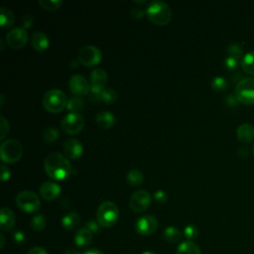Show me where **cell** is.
Wrapping results in <instances>:
<instances>
[{
  "instance_id": "obj_13",
  "label": "cell",
  "mask_w": 254,
  "mask_h": 254,
  "mask_svg": "<svg viewBox=\"0 0 254 254\" xmlns=\"http://www.w3.org/2000/svg\"><path fill=\"white\" fill-rule=\"evenodd\" d=\"M68 86L70 91L76 96L86 95L90 90V86L87 79L83 75L77 73L70 76Z\"/></svg>"
},
{
  "instance_id": "obj_10",
  "label": "cell",
  "mask_w": 254,
  "mask_h": 254,
  "mask_svg": "<svg viewBox=\"0 0 254 254\" xmlns=\"http://www.w3.org/2000/svg\"><path fill=\"white\" fill-rule=\"evenodd\" d=\"M151 202V195L145 190H139L135 191L129 200V206L134 212L145 211Z\"/></svg>"
},
{
  "instance_id": "obj_30",
  "label": "cell",
  "mask_w": 254,
  "mask_h": 254,
  "mask_svg": "<svg viewBox=\"0 0 254 254\" xmlns=\"http://www.w3.org/2000/svg\"><path fill=\"white\" fill-rule=\"evenodd\" d=\"M31 227L35 231H42L46 227V218L43 214H36L31 219Z\"/></svg>"
},
{
  "instance_id": "obj_45",
  "label": "cell",
  "mask_w": 254,
  "mask_h": 254,
  "mask_svg": "<svg viewBox=\"0 0 254 254\" xmlns=\"http://www.w3.org/2000/svg\"><path fill=\"white\" fill-rule=\"evenodd\" d=\"M28 254H48V252L43 247H34L30 249Z\"/></svg>"
},
{
  "instance_id": "obj_35",
  "label": "cell",
  "mask_w": 254,
  "mask_h": 254,
  "mask_svg": "<svg viewBox=\"0 0 254 254\" xmlns=\"http://www.w3.org/2000/svg\"><path fill=\"white\" fill-rule=\"evenodd\" d=\"M184 234L190 241L192 239H195L198 236V229L195 225L189 224L186 226V228L184 230Z\"/></svg>"
},
{
  "instance_id": "obj_20",
  "label": "cell",
  "mask_w": 254,
  "mask_h": 254,
  "mask_svg": "<svg viewBox=\"0 0 254 254\" xmlns=\"http://www.w3.org/2000/svg\"><path fill=\"white\" fill-rule=\"evenodd\" d=\"M96 124L101 128H110L115 123L114 115L109 111H100L95 117Z\"/></svg>"
},
{
  "instance_id": "obj_37",
  "label": "cell",
  "mask_w": 254,
  "mask_h": 254,
  "mask_svg": "<svg viewBox=\"0 0 254 254\" xmlns=\"http://www.w3.org/2000/svg\"><path fill=\"white\" fill-rule=\"evenodd\" d=\"M0 125H1V135H0V139L3 140L7 134L9 133V123L6 120V118L4 116H0Z\"/></svg>"
},
{
  "instance_id": "obj_14",
  "label": "cell",
  "mask_w": 254,
  "mask_h": 254,
  "mask_svg": "<svg viewBox=\"0 0 254 254\" xmlns=\"http://www.w3.org/2000/svg\"><path fill=\"white\" fill-rule=\"evenodd\" d=\"M107 81V74L103 68H94L90 73V89L102 91Z\"/></svg>"
},
{
  "instance_id": "obj_4",
  "label": "cell",
  "mask_w": 254,
  "mask_h": 254,
  "mask_svg": "<svg viewBox=\"0 0 254 254\" xmlns=\"http://www.w3.org/2000/svg\"><path fill=\"white\" fill-rule=\"evenodd\" d=\"M66 102L67 100L64 92L58 88L49 89L43 96L44 107L52 113L62 111L66 106Z\"/></svg>"
},
{
  "instance_id": "obj_44",
  "label": "cell",
  "mask_w": 254,
  "mask_h": 254,
  "mask_svg": "<svg viewBox=\"0 0 254 254\" xmlns=\"http://www.w3.org/2000/svg\"><path fill=\"white\" fill-rule=\"evenodd\" d=\"M9 178H10V170L6 166L2 165L1 166V180L4 182V181H7Z\"/></svg>"
},
{
  "instance_id": "obj_22",
  "label": "cell",
  "mask_w": 254,
  "mask_h": 254,
  "mask_svg": "<svg viewBox=\"0 0 254 254\" xmlns=\"http://www.w3.org/2000/svg\"><path fill=\"white\" fill-rule=\"evenodd\" d=\"M79 222H80V216L74 211L68 212L62 218V225L66 230L74 229L79 224Z\"/></svg>"
},
{
  "instance_id": "obj_43",
  "label": "cell",
  "mask_w": 254,
  "mask_h": 254,
  "mask_svg": "<svg viewBox=\"0 0 254 254\" xmlns=\"http://www.w3.org/2000/svg\"><path fill=\"white\" fill-rule=\"evenodd\" d=\"M144 14H145V12H144L142 9H140V8H133V9L131 10V12H130L131 17H132L133 19H135V20L141 19V18L144 16Z\"/></svg>"
},
{
  "instance_id": "obj_49",
  "label": "cell",
  "mask_w": 254,
  "mask_h": 254,
  "mask_svg": "<svg viewBox=\"0 0 254 254\" xmlns=\"http://www.w3.org/2000/svg\"><path fill=\"white\" fill-rule=\"evenodd\" d=\"M0 239H1V248L4 247V243H5V238H4V235L3 234H0Z\"/></svg>"
},
{
  "instance_id": "obj_2",
  "label": "cell",
  "mask_w": 254,
  "mask_h": 254,
  "mask_svg": "<svg viewBox=\"0 0 254 254\" xmlns=\"http://www.w3.org/2000/svg\"><path fill=\"white\" fill-rule=\"evenodd\" d=\"M148 18L156 25H167L172 18V11L170 6L161 0L151 1L146 9Z\"/></svg>"
},
{
  "instance_id": "obj_23",
  "label": "cell",
  "mask_w": 254,
  "mask_h": 254,
  "mask_svg": "<svg viewBox=\"0 0 254 254\" xmlns=\"http://www.w3.org/2000/svg\"><path fill=\"white\" fill-rule=\"evenodd\" d=\"M242 69L249 74L254 75V50L247 52L241 59Z\"/></svg>"
},
{
  "instance_id": "obj_39",
  "label": "cell",
  "mask_w": 254,
  "mask_h": 254,
  "mask_svg": "<svg viewBox=\"0 0 254 254\" xmlns=\"http://www.w3.org/2000/svg\"><path fill=\"white\" fill-rule=\"evenodd\" d=\"M22 25H23V28L27 29V28H30L33 26V23H34V17L33 15L31 14H27V15H24L22 17Z\"/></svg>"
},
{
  "instance_id": "obj_24",
  "label": "cell",
  "mask_w": 254,
  "mask_h": 254,
  "mask_svg": "<svg viewBox=\"0 0 254 254\" xmlns=\"http://www.w3.org/2000/svg\"><path fill=\"white\" fill-rule=\"evenodd\" d=\"M14 20H15V17H14L13 12L9 8L2 6L0 9V25H1V27L4 29L9 28L14 23Z\"/></svg>"
},
{
  "instance_id": "obj_29",
  "label": "cell",
  "mask_w": 254,
  "mask_h": 254,
  "mask_svg": "<svg viewBox=\"0 0 254 254\" xmlns=\"http://www.w3.org/2000/svg\"><path fill=\"white\" fill-rule=\"evenodd\" d=\"M118 98L117 92L111 87H105L101 92V100L107 104L114 103Z\"/></svg>"
},
{
  "instance_id": "obj_6",
  "label": "cell",
  "mask_w": 254,
  "mask_h": 254,
  "mask_svg": "<svg viewBox=\"0 0 254 254\" xmlns=\"http://www.w3.org/2000/svg\"><path fill=\"white\" fill-rule=\"evenodd\" d=\"M23 154V147L18 140L8 139L2 142L0 147L1 160L6 163L17 162Z\"/></svg>"
},
{
  "instance_id": "obj_31",
  "label": "cell",
  "mask_w": 254,
  "mask_h": 254,
  "mask_svg": "<svg viewBox=\"0 0 254 254\" xmlns=\"http://www.w3.org/2000/svg\"><path fill=\"white\" fill-rule=\"evenodd\" d=\"M43 138L45 142L52 143L59 138V130L55 127H48L43 131Z\"/></svg>"
},
{
  "instance_id": "obj_40",
  "label": "cell",
  "mask_w": 254,
  "mask_h": 254,
  "mask_svg": "<svg viewBox=\"0 0 254 254\" xmlns=\"http://www.w3.org/2000/svg\"><path fill=\"white\" fill-rule=\"evenodd\" d=\"M101 92L102 91H97V90H93V89H90L89 90V99L90 101H92L93 103H98L99 101H102L101 100Z\"/></svg>"
},
{
  "instance_id": "obj_17",
  "label": "cell",
  "mask_w": 254,
  "mask_h": 254,
  "mask_svg": "<svg viewBox=\"0 0 254 254\" xmlns=\"http://www.w3.org/2000/svg\"><path fill=\"white\" fill-rule=\"evenodd\" d=\"M16 222V217L14 212L4 206L0 210V227L2 230H10L14 227Z\"/></svg>"
},
{
  "instance_id": "obj_50",
  "label": "cell",
  "mask_w": 254,
  "mask_h": 254,
  "mask_svg": "<svg viewBox=\"0 0 254 254\" xmlns=\"http://www.w3.org/2000/svg\"><path fill=\"white\" fill-rule=\"evenodd\" d=\"M142 254H157V253H155L153 251H146V252H143Z\"/></svg>"
},
{
  "instance_id": "obj_19",
  "label": "cell",
  "mask_w": 254,
  "mask_h": 254,
  "mask_svg": "<svg viewBox=\"0 0 254 254\" xmlns=\"http://www.w3.org/2000/svg\"><path fill=\"white\" fill-rule=\"evenodd\" d=\"M50 41L48 36L41 31H36L32 35L31 39V45L32 47L37 51H44L49 47Z\"/></svg>"
},
{
  "instance_id": "obj_9",
  "label": "cell",
  "mask_w": 254,
  "mask_h": 254,
  "mask_svg": "<svg viewBox=\"0 0 254 254\" xmlns=\"http://www.w3.org/2000/svg\"><path fill=\"white\" fill-rule=\"evenodd\" d=\"M101 60V53L99 49L92 45L83 46L77 56V61L83 65L91 66L98 64Z\"/></svg>"
},
{
  "instance_id": "obj_15",
  "label": "cell",
  "mask_w": 254,
  "mask_h": 254,
  "mask_svg": "<svg viewBox=\"0 0 254 254\" xmlns=\"http://www.w3.org/2000/svg\"><path fill=\"white\" fill-rule=\"evenodd\" d=\"M82 145L81 143L73 138L67 139L64 143V151L67 158L71 160H76L82 154Z\"/></svg>"
},
{
  "instance_id": "obj_25",
  "label": "cell",
  "mask_w": 254,
  "mask_h": 254,
  "mask_svg": "<svg viewBox=\"0 0 254 254\" xmlns=\"http://www.w3.org/2000/svg\"><path fill=\"white\" fill-rule=\"evenodd\" d=\"M177 254H201V253H200L199 247L195 243L188 240V241L182 242L179 245L177 249Z\"/></svg>"
},
{
  "instance_id": "obj_32",
  "label": "cell",
  "mask_w": 254,
  "mask_h": 254,
  "mask_svg": "<svg viewBox=\"0 0 254 254\" xmlns=\"http://www.w3.org/2000/svg\"><path fill=\"white\" fill-rule=\"evenodd\" d=\"M211 87L217 91L225 90L228 87V81L222 76H215L211 80Z\"/></svg>"
},
{
  "instance_id": "obj_41",
  "label": "cell",
  "mask_w": 254,
  "mask_h": 254,
  "mask_svg": "<svg viewBox=\"0 0 254 254\" xmlns=\"http://www.w3.org/2000/svg\"><path fill=\"white\" fill-rule=\"evenodd\" d=\"M85 227L90 230L91 232H98L99 231V228H100V225L98 222L94 221V220H88L86 223H85Z\"/></svg>"
},
{
  "instance_id": "obj_51",
  "label": "cell",
  "mask_w": 254,
  "mask_h": 254,
  "mask_svg": "<svg viewBox=\"0 0 254 254\" xmlns=\"http://www.w3.org/2000/svg\"><path fill=\"white\" fill-rule=\"evenodd\" d=\"M0 44H1V50L3 49V41H2V39H0Z\"/></svg>"
},
{
  "instance_id": "obj_46",
  "label": "cell",
  "mask_w": 254,
  "mask_h": 254,
  "mask_svg": "<svg viewBox=\"0 0 254 254\" xmlns=\"http://www.w3.org/2000/svg\"><path fill=\"white\" fill-rule=\"evenodd\" d=\"M237 101H238L237 98H236L235 96H233L232 94H229V95L226 97V103H227L228 105H230V106L236 105Z\"/></svg>"
},
{
  "instance_id": "obj_26",
  "label": "cell",
  "mask_w": 254,
  "mask_h": 254,
  "mask_svg": "<svg viewBox=\"0 0 254 254\" xmlns=\"http://www.w3.org/2000/svg\"><path fill=\"white\" fill-rule=\"evenodd\" d=\"M164 238L168 242L175 243L181 240L182 238V232L179 228L175 226H169L164 230Z\"/></svg>"
},
{
  "instance_id": "obj_36",
  "label": "cell",
  "mask_w": 254,
  "mask_h": 254,
  "mask_svg": "<svg viewBox=\"0 0 254 254\" xmlns=\"http://www.w3.org/2000/svg\"><path fill=\"white\" fill-rule=\"evenodd\" d=\"M224 64L228 69H236L238 64H239V59L231 57V56H227L225 58L224 61Z\"/></svg>"
},
{
  "instance_id": "obj_27",
  "label": "cell",
  "mask_w": 254,
  "mask_h": 254,
  "mask_svg": "<svg viewBox=\"0 0 254 254\" xmlns=\"http://www.w3.org/2000/svg\"><path fill=\"white\" fill-rule=\"evenodd\" d=\"M84 105H85V103H84L83 99L80 98L79 96L69 97L66 102L67 110L74 112V113H78V111L82 110L84 108Z\"/></svg>"
},
{
  "instance_id": "obj_34",
  "label": "cell",
  "mask_w": 254,
  "mask_h": 254,
  "mask_svg": "<svg viewBox=\"0 0 254 254\" xmlns=\"http://www.w3.org/2000/svg\"><path fill=\"white\" fill-rule=\"evenodd\" d=\"M227 54H228V56L240 59V57L243 55V49H242V47L239 44L232 43L231 45L228 46Z\"/></svg>"
},
{
  "instance_id": "obj_1",
  "label": "cell",
  "mask_w": 254,
  "mask_h": 254,
  "mask_svg": "<svg viewBox=\"0 0 254 254\" xmlns=\"http://www.w3.org/2000/svg\"><path fill=\"white\" fill-rule=\"evenodd\" d=\"M44 166L48 176L58 181L68 178L72 171L69 161L58 152L49 154L45 159Z\"/></svg>"
},
{
  "instance_id": "obj_5",
  "label": "cell",
  "mask_w": 254,
  "mask_h": 254,
  "mask_svg": "<svg viewBox=\"0 0 254 254\" xmlns=\"http://www.w3.org/2000/svg\"><path fill=\"white\" fill-rule=\"evenodd\" d=\"M235 97L239 102L245 104L254 103V77L246 76L241 78L235 87Z\"/></svg>"
},
{
  "instance_id": "obj_8",
  "label": "cell",
  "mask_w": 254,
  "mask_h": 254,
  "mask_svg": "<svg viewBox=\"0 0 254 254\" xmlns=\"http://www.w3.org/2000/svg\"><path fill=\"white\" fill-rule=\"evenodd\" d=\"M61 126L65 133L76 134L79 131H81L84 126L83 116L79 113L70 112L62 119Z\"/></svg>"
},
{
  "instance_id": "obj_12",
  "label": "cell",
  "mask_w": 254,
  "mask_h": 254,
  "mask_svg": "<svg viewBox=\"0 0 254 254\" xmlns=\"http://www.w3.org/2000/svg\"><path fill=\"white\" fill-rule=\"evenodd\" d=\"M157 227V218L150 214L141 216L135 223V229L141 235H150L156 231Z\"/></svg>"
},
{
  "instance_id": "obj_48",
  "label": "cell",
  "mask_w": 254,
  "mask_h": 254,
  "mask_svg": "<svg viewBox=\"0 0 254 254\" xmlns=\"http://www.w3.org/2000/svg\"><path fill=\"white\" fill-rule=\"evenodd\" d=\"M82 254H103V253L100 250H98V249H89V250L85 251Z\"/></svg>"
},
{
  "instance_id": "obj_3",
  "label": "cell",
  "mask_w": 254,
  "mask_h": 254,
  "mask_svg": "<svg viewBox=\"0 0 254 254\" xmlns=\"http://www.w3.org/2000/svg\"><path fill=\"white\" fill-rule=\"evenodd\" d=\"M118 217L119 209L113 201L106 200L99 204L96 211V219L100 226L110 227L116 223Z\"/></svg>"
},
{
  "instance_id": "obj_52",
  "label": "cell",
  "mask_w": 254,
  "mask_h": 254,
  "mask_svg": "<svg viewBox=\"0 0 254 254\" xmlns=\"http://www.w3.org/2000/svg\"><path fill=\"white\" fill-rule=\"evenodd\" d=\"M253 151H254V145H253Z\"/></svg>"
},
{
  "instance_id": "obj_28",
  "label": "cell",
  "mask_w": 254,
  "mask_h": 254,
  "mask_svg": "<svg viewBox=\"0 0 254 254\" xmlns=\"http://www.w3.org/2000/svg\"><path fill=\"white\" fill-rule=\"evenodd\" d=\"M126 180L131 186H139L144 181L143 173L137 169H132L128 172L126 176Z\"/></svg>"
},
{
  "instance_id": "obj_21",
  "label": "cell",
  "mask_w": 254,
  "mask_h": 254,
  "mask_svg": "<svg viewBox=\"0 0 254 254\" xmlns=\"http://www.w3.org/2000/svg\"><path fill=\"white\" fill-rule=\"evenodd\" d=\"M92 239V232L86 227L80 228L77 230L74 236V242L79 247H85L90 244Z\"/></svg>"
},
{
  "instance_id": "obj_11",
  "label": "cell",
  "mask_w": 254,
  "mask_h": 254,
  "mask_svg": "<svg viewBox=\"0 0 254 254\" xmlns=\"http://www.w3.org/2000/svg\"><path fill=\"white\" fill-rule=\"evenodd\" d=\"M28 40V33L25 28L15 27L6 34V42L12 49H21Z\"/></svg>"
},
{
  "instance_id": "obj_47",
  "label": "cell",
  "mask_w": 254,
  "mask_h": 254,
  "mask_svg": "<svg viewBox=\"0 0 254 254\" xmlns=\"http://www.w3.org/2000/svg\"><path fill=\"white\" fill-rule=\"evenodd\" d=\"M64 254H80V253H79L76 249L69 247V248L65 249V251L64 252Z\"/></svg>"
},
{
  "instance_id": "obj_38",
  "label": "cell",
  "mask_w": 254,
  "mask_h": 254,
  "mask_svg": "<svg viewBox=\"0 0 254 254\" xmlns=\"http://www.w3.org/2000/svg\"><path fill=\"white\" fill-rule=\"evenodd\" d=\"M154 198L159 203H165L167 201V199H168V196H167V194H166V192L164 190H157L154 193Z\"/></svg>"
},
{
  "instance_id": "obj_33",
  "label": "cell",
  "mask_w": 254,
  "mask_h": 254,
  "mask_svg": "<svg viewBox=\"0 0 254 254\" xmlns=\"http://www.w3.org/2000/svg\"><path fill=\"white\" fill-rule=\"evenodd\" d=\"M62 3H63L62 0H39L38 1V4L47 10L58 9Z\"/></svg>"
},
{
  "instance_id": "obj_7",
  "label": "cell",
  "mask_w": 254,
  "mask_h": 254,
  "mask_svg": "<svg viewBox=\"0 0 254 254\" xmlns=\"http://www.w3.org/2000/svg\"><path fill=\"white\" fill-rule=\"evenodd\" d=\"M15 201L18 207L26 212H35L41 205L39 196L31 190L20 191L17 194Z\"/></svg>"
},
{
  "instance_id": "obj_16",
  "label": "cell",
  "mask_w": 254,
  "mask_h": 254,
  "mask_svg": "<svg viewBox=\"0 0 254 254\" xmlns=\"http://www.w3.org/2000/svg\"><path fill=\"white\" fill-rule=\"evenodd\" d=\"M40 193L43 198L53 200L61 193V187L54 182H44L39 188Z\"/></svg>"
},
{
  "instance_id": "obj_18",
  "label": "cell",
  "mask_w": 254,
  "mask_h": 254,
  "mask_svg": "<svg viewBox=\"0 0 254 254\" xmlns=\"http://www.w3.org/2000/svg\"><path fill=\"white\" fill-rule=\"evenodd\" d=\"M237 138L242 143H249L254 139V127L250 123H242L236 129Z\"/></svg>"
},
{
  "instance_id": "obj_42",
  "label": "cell",
  "mask_w": 254,
  "mask_h": 254,
  "mask_svg": "<svg viewBox=\"0 0 254 254\" xmlns=\"http://www.w3.org/2000/svg\"><path fill=\"white\" fill-rule=\"evenodd\" d=\"M13 239L16 243H19V244H22L23 242H25L26 240V236H25V233H23L22 231H15L13 233Z\"/></svg>"
}]
</instances>
